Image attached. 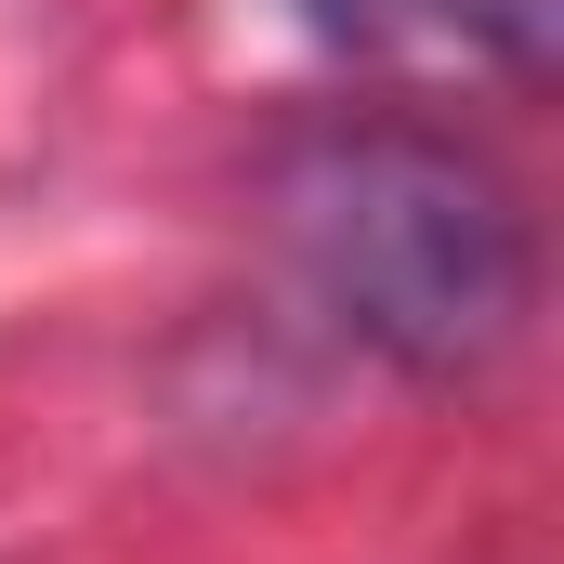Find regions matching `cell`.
Instances as JSON below:
<instances>
[{
    "mask_svg": "<svg viewBox=\"0 0 564 564\" xmlns=\"http://www.w3.org/2000/svg\"><path fill=\"white\" fill-rule=\"evenodd\" d=\"M408 26L512 66V79H552V40H564V0H408Z\"/></svg>",
    "mask_w": 564,
    "mask_h": 564,
    "instance_id": "2",
    "label": "cell"
},
{
    "mask_svg": "<svg viewBox=\"0 0 564 564\" xmlns=\"http://www.w3.org/2000/svg\"><path fill=\"white\" fill-rule=\"evenodd\" d=\"M276 237L315 276V302L394 355L408 381L486 368L525 302H539V237L525 197L473 158L459 132L421 119H328L276 158Z\"/></svg>",
    "mask_w": 564,
    "mask_h": 564,
    "instance_id": "1",
    "label": "cell"
}]
</instances>
